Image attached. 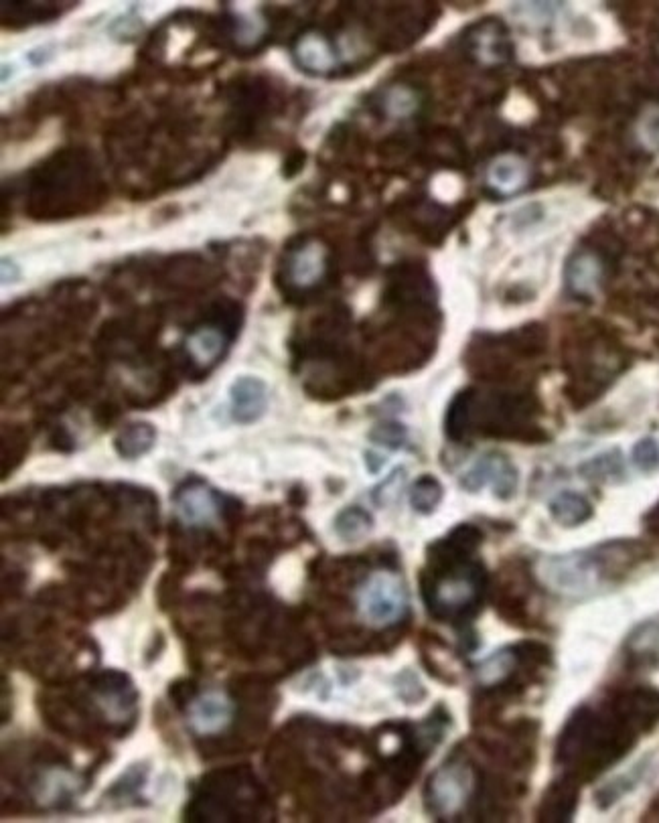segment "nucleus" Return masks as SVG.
<instances>
[{"label":"nucleus","instance_id":"20e7f679","mask_svg":"<svg viewBox=\"0 0 659 823\" xmlns=\"http://www.w3.org/2000/svg\"><path fill=\"white\" fill-rule=\"evenodd\" d=\"M479 789V775L469 759L453 757L438 767L424 791L428 811L438 819H453L465 811Z\"/></svg>","mask_w":659,"mask_h":823},{"label":"nucleus","instance_id":"f3484780","mask_svg":"<svg viewBox=\"0 0 659 823\" xmlns=\"http://www.w3.org/2000/svg\"><path fill=\"white\" fill-rule=\"evenodd\" d=\"M566 286L574 296L589 298L597 292L603 278V262L593 252H576L566 264Z\"/></svg>","mask_w":659,"mask_h":823},{"label":"nucleus","instance_id":"b1692460","mask_svg":"<svg viewBox=\"0 0 659 823\" xmlns=\"http://www.w3.org/2000/svg\"><path fill=\"white\" fill-rule=\"evenodd\" d=\"M580 473L587 475V479H605V477L621 475L623 473L621 457H619V453L601 455V457L589 461L587 465H582Z\"/></svg>","mask_w":659,"mask_h":823},{"label":"nucleus","instance_id":"dca6fc26","mask_svg":"<svg viewBox=\"0 0 659 823\" xmlns=\"http://www.w3.org/2000/svg\"><path fill=\"white\" fill-rule=\"evenodd\" d=\"M230 345V335L224 327L219 325H203L195 329L187 337V355L193 361V365L207 369L213 367L219 359L224 357L226 349Z\"/></svg>","mask_w":659,"mask_h":823},{"label":"nucleus","instance_id":"c85d7f7f","mask_svg":"<svg viewBox=\"0 0 659 823\" xmlns=\"http://www.w3.org/2000/svg\"><path fill=\"white\" fill-rule=\"evenodd\" d=\"M365 459H368V469H370V473H378V471L384 467V459L378 457V455H374V453H368V455H365Z\"/></svg>","mask_w":659,"mask_h":823},{"label":"nucleus","instance_id":"aec40b11","mask_svg":"<svg viewBox=\"0 0 659 823\" xmlns=\"http://www.w3.org/2000/svg\"><path fill=\"white\" fill-rule=\"evenodd\" d=\"M550 513L552 517L562 523L566 528H574L580 526L587 519H591L593 515V505L584 499L582 495L574 493V491H566L560 493L558 497H554V501L550 503Z\"/></svg>","mask_w":659,"mask_h":823},{"label":"nucleus","instance_id":"393cba45","mask_svg":"<svg viewBox=\"0 0 659 823\" xmlns=\"http://www.w3.org/2000/svg\"><path fill=\"white\" fill-rule=\"evenodd\" d=\"M633 653L639 659H659V627H643L631 641Z\"/></svg>","mask_w":659,"mask_h":823},{"label":"nucleus","instance_id":"39448f33","mask_svg":"<svg viewBox=\"0 0 659 823\" xmlns=\"http://www.w3.org/2000/svg\"><path fill=\"white\" fill-rule=\"evenodd\" d=\"M359 617L376 627H392L408 613V592L402 578L390 570H378L357 590Z\"/></svg>","mask_w":659,"mask_h":823},{"label":"nucleus","instance_id":"a211bd4d","mask_svg":"<svg viewBox=\"0 0 659 823\" xmlns=\"http://www.w3.org/2000/svg\"><path fill=\"white\" fill-rule=\"evenodd\" d=\"M157 440V430L153 424L149 422H132L128 424L124 430H120V434L114 440L116 446V453L126 459V461H134L142 455H146L153 448Z\"/></svg>","mask_w":659,"mask_h":823},{"label":"nucleus","instance_id":"9d476101","mask_svg":"<svg viewBox=\"0 0 659 823\" xmlns=\"http://www.w3.org/2000/svg\"><path fill=\"white\" fill-rule=\"evenodd\" d=\"M234 704L222 692L195 694L187 704V722L197 736L222 734L234 720Z\"/></svg>","mask_w":659,"mask_h":823},{"label":"nucleus","instance_id":"f257e3e1","mask_svg":"<svg viewBox=\"0 0 659 823\" xmlns=\"http://www.w3.org/2000/svg\"><path fill=\"white\" fill-rule=\"evenodd\" d=\"M643 730L619 696L609 712L580 708L564 726L556 757L574 775L593 777L621 759Z\"/></svg>","mask_w":659,"mask_h":823},{"label":"nucleus","instance_id":"4468645a","mask_svg":"<svg viewBox=\"0 0 659 823\" xmlns=\"http://www.w3.org/2000/svg\"><path fill=\"white\" fill-rule=\"evenodd\" d=\"M268 388L260 378L240 376L230 386V412L238 424H254L268 410Z\"/></svg>","mask_w":659,"mask_h":823},{"label":"nucleus","instance_id":"bb28decb","mask_svg":"<svg viewBox=\"0 0 659 823\" xmlns=\"http://www.w3.org/2000/svg\"><path fill=\"white\" fill-rule=\"evenodd\" d=\"M370 438H372L374 442L382 444V446L400 448V446H404L408 434H406V428H404L402 424H398V422H384V424H380V426H376V428L372 430Z\"/></svg>","mask_w":659,"mask_h":823},{"label":"nucleus","instance_id":"2eb2a0df","mask_svg":"<svg viewBox=\"0 0 659 823\" xmlns=\"http://www.w3.org/2000/svg\"><path fill=\"white\" fill-rule=\"evenodd\" d=\"M528 183H530V167L518 155L505 153L497 157L487 169V187L501 197L520 193L522 189H526Z\"/></svg>","mask_w":659,"mask_h":823},{"label":"nucleus","instance_id":"f8f14e48","mask_svg":"<svg viewBox=\"0 0 659 823\" xmlns=\"http://www.w3.org/2000/svg\"><path fill=\"white\" fill-rule=\"evenodd\" d=\"M175 509L183 523L193 528L211 526L222 515V499L203 481H187L175 493Z\"/></svg>","mask_w":659,"mask_h":823},{"label":"nucleus","instance_id":"1a4fd4ad","mask_svg":"<svg viewBox=\"0 0 659 823\" xmlns=\"http://www.w3.org/2000/svg\"><path fill=\"white\" fill-rule=\"evenodd\" d=\"M463 489L477 493L483 487H491L499 499H511L518 493L520 477L516 467L501 455H487L479 459L463 477Z\"/></svg>","mask_w":659,"mask_h":823},{"label":"nucleus","instance_id":"412c9836","mask_svg":"<svg viewBox=\"0 0 659 823\" xmlns=\"http://www.w3.org/2000/svg\"><path fill=\"white\" fill-rule=\"evenodd\" d=\"M420 92L414 90L412 86H392L382 94L380 100V108L388 118H396V120H404L414 116L420 110Z\"/></svg>","mask_w":659,"mask_h":823},{"label":"nucleus","instance_id":"cd10ccee","mask_svg":"<svg viewBox=\"0 0 659 823\" xmlns=\"http://www.w3.org/2000/svg\"><path fill=\"white\" fill-rule=\"evenodd\" d=\"M144 779H146V769L140 767V765H138V767H132L126 775H122L120 783H116V785L112 787L110 795L116 797V799H120V801H122V799H128V797H132V795H136V793L140 791Z\"/></svg>","mask_w":659,"mask_h":823},{"label":"nucleus","instance_id":"f03ea898","mask_svg":"<svg viewBox=\"0 0 659 823\" xmlns=\"http://www.w3.org/2000/svg\"><path fill=\"white\" fill-rule=\"evenodd\" d=\"M481 534L471 526L457 528L447 542L436 546L438 572L424 584L428 611L443 621L471 617L483 598L485 572L469 556L479 546Z\"/></svg>","mask_w":659,"mask_h":823},{"label":"nucleus","instance_id":"9b49d317","mask_svg":"<svg viewBox=\"0 0 659 823\" xmlns=\"http://www.w3.org/2000/svg\"><path fill=\"white\" fill-rule=\"evenodd\" d=\"M286 282L295 290H313L327 274V250L317 240H305L286 254Z\"/></svg>","mask_w":659,"mask_h":823},{"label":"nucleus","instance_id":"0eeeda50","mask_svg":"<svg viewBox=\"0 0 659 823\" xmlns=\"http://www.w3.org/2000/svg\"><path fill=\"white\" fill-rule=\"evenodd\" d=\"M540 578L560 592H584L597 584L601 566L587 554L552 556L538 568Z\"/></svg>","mask_w":659,"mask_h":823},{"label":"nucleus","instance_id":"7ed1b4c3","mask_svg":"<svg viewBox=\"0 0 659 823\" xmlns=\"http://www.w3.org/2000/svg\"><path fill=\"white\" fill-rule=\"evenodd\" d=\"M534 402L520 394H483L467 390L459 394L447 414V432L453 440L471 434L536 440Z\"/></svg>","mask_w":659,"mask_h":823},{"label":"nucleus","instance_id":"5701e85b","mask_svg":"<svg viewBox=\"0 0 659 823\" xmlns=\"http://www.w3.org/2000/svg\"><path fill=\"white\" fill-rule=\"evenodd\" d=\"M443 501V485L432 477H420L410 491V505L414 511L428 515Z\"/></svg>","mask_w":659,"mask_h":823},{"label":"nucleus","instance_id":"4be33fe9","mask_svg":"<svg viewBox=\"0 0 659 823\" xmlns=\"http://www.w3.org/2000/svg\"><path fill=\"white\" fill-rule=\"evenodd\" d=\"M372 526H374L372 515L361 507H347L335 519V532L345 542H355V540H361L363 536H368L372 532Z\"/></svg>","mask_w":659,"mask_h":823},{"label":"nucleus","instance_id":"ddd939ff","mask_svg":"<svg viewBox=\"0 0 659 823\" xmlns=\"http://www.w3.org/2000/svg\"><path fill=\"white\" fill-rule=\"evenodd\" d=\"M292 57L311 76H331L341 69V53L333 39L317 29H309L292 45Z\"/></svg>","mask_w":659,"mask_h":823},{"label":"nucleus","instance_id":"a878e982","mask_svg":"<svg viewBox=\"0 0 659 823\" xmlns=\"http://www.w3.org/2000/svg\"><path fill=\"white\" fill-rule=\"evenodd\" d=\"M633 463L643 473L659 469V446L653 438H643L633 446Z\"/></svg>","mask_w":659,"mask_h":823},{"label":"nucleus","instance_id":"c756f323","mask_svg":"<svg viewBox=\"0 0 659 823\" xmlns=\"http://www.w3.org/2000/svg\"><path fill=\"white\" fill-rule=\"evenodd\" d=\"M647 134L655 144H659V116L651 118V122L647 124Z\"/></svg>","mask_w":659,"mask_h":823},{"label":"nucleus","instance_id":"6ab92c4d","mask_svg":"<svg viewBox=\"0 0 659 823\" xmlns=\"http://www.w3.org/2000/svg\"><path fill=\"white\" fill-rule=\"evenodd\" d=\"M578 799V789L570 779L554 783L542 799L538 817L542 821H566L572 817Z\"/></svg>","mask_w":659,"mask_h":823},{"label":"nucleus","instance_id":"6e6552de","mask_svg":"<svg viewBox=\"0 0 659 823\" xmlns=\"http://www.w3.org/2000/svg\"><path fill=\"white\" fill-rule=\"evenodd\" d=\"M465 47L469 57L483 67L505 65L511 59V53H514L505 25L495 19L479 21L469 27Z\"/></svg>","mask_w":659,"mask_h":823},{"label":"nucleus","instance_id":"423d86ee","mask_svg":"<svg viewBox=\"0 0 659 823\" xmlns=\"http://www.w3.org/2000/svg\"><path fill=\"white\" fill-rule=\"evenodd\" d=\"M92 702L114 726L132 722L138 706V692L122 671H102L92 682Z\"/></svg>","mask_w":659,"mask_h":823}]
</instances>
